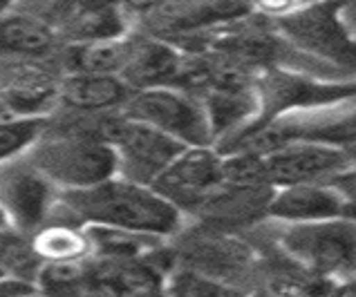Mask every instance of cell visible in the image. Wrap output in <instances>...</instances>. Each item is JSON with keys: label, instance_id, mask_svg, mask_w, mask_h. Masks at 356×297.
<instances>
[{"label": "cell", "instance_id": "obj_1", "mask_svg": "<svg viewBox=\"0 0 356 297\" xmlns=\"http://www.w3.org/2000/svg\"><path fill=\"white\" fill-rule=\"evenodd\" d=\"M63 206L76 219L99 228L124 230L146 237H164L179 228L181 212L150 186L126 179H110L95 188L70 190Z\"/></svg>", "mask_w": 356, "mask_h": 297}, {"label": "cell", "instance_id": "obj_2", "mask_svg": "<svg viewBox=\"0 0 356 297\" xmlns=\"http://www.w3.org/2000/svg\"><path fill=\"white\" fill-rule=\"evenodd\" d=\"M27 161L52 186H63L65 192L95 188L115 179L119 172L113 146L101 135L90 132H56L36 139Z\"/></svg>", "mask_w": 356, "mask_h": 297}, {"label": "cell", "instance_id": "obj_3", "mask_svg": "<svg viewBox=\"0 0 356 297\" xmlns=\"http://www.w3.org/2000/svg\"><path fill=\"white\" fill-rule=\"evenodd\" d=\"M278 244L293 264L325 284L356 280V219L348 214L316 223H284Z\"/></svg>", "mask_w": 356, "mask_h": 297}, {"label": "cell", "instance_id": "obj_4", "mask_svg": "<svg viewBox=\"0 0 356 297\" xmlns=\"http://www.w3.org/2000/svg\"><path fill=\"white\" fill-rule=\"evenodd\" d=\"M124 108L126 119L146 123L184 148H211L216 141L204 105L202 101L188 96V92L172 87L135 92Z\"/></svg>", "mask_w": 356, "mask_h": 297}, {"label": "cell", "instance_id": "obj_5", "mask_svg": "<svg viewBox=\"0 0 356 297\" xmlns=\"http://www.w3.org/2000/svg\"><path fill=\"white\" fill-rule=\"evenodd\" d=\"M101 137L113 146L117 155V175L139 186H152L161 172L186 150L159 130L126 117L108 121L101 130Z\"/></svg>", "mask_w": 356, "mask_h": 297}, {"label": "cell", "instance_id": "obj_6", "mask_svg": "<svg viewBox=\"0 0 356 297\" xmlns=\"http://www.w3.org/2000/svg\"><path fill=\"white\" fill-rule=\"evenodd\" d=\"M150 188L179 212H202L225 188V157L216 148H186Z\"/></svg>", "mask_w": 356, "mask_h": 297}, {"label": "cell", "instance_id": "obj_7", "mask_svg": "<svg viewBox=\"0 0 356 297\" xmlns=\"http://www.w3.org/2000/svg\"><path fill=\"white\" fill-rule=\"evenodd\" d=\"M339 5H314L280 18V29L293 45L325 63L356 71V40L337 16Z\"/></svg>", "mask_w": 356, "mask_h": 297}, {"label": "cell", "instance_id": "obj_8", "mask_svg": "<svg viewBox=\"0 0 356 297\" xmlns=\"http://www.w3.org/2000/svg\"><path fill=\"white\" fill-rule=\"evenodd\" d=\"M260 159L267 186L273 190L305 186V183H325L327 179L343 175L354 161L345 148L309 141L289 143Z\"/></svg>", "mask_w": 356, "mask_h": 297}, {"label": "cell", "instance_id": "obj_9", "mask_svg": "<svg viewBox=\"0 0 356 297\" xmlns=\"http://www.w3.org/2000/svg\"><path fill=\"white\" fill-rule=\"evenodd\" d=\"M52 203V183L25 161L0 163V208L18 228H36Z\"/></svg>", "mask_w": 356, "mask_h": 297}, {"label": "cell", "instance_id": "obj_10", "mask_svg": "<svg viewBox=\"0 0 356 297\" xmlns=\"http://www.w3.org/2000/svg\"><path fill=\"white\" fill-rule=\"evenodd\" d=\"M345 194L330 183H305L273 190L267 214L282 223H316L345 217Z\"/></svg>", "mask_w": 356, "mask_h": 297}, {"label": "cell", "instance_id": "obj_11", "mask_svg": "<svg viewBox=\"0 0 356 297\" xmlns=\"http://www.w3.org/2000/svg\"><path fill=\"white\" fill-rule=\"evenodd\" d=\"M92 269L99 297H166L161 273L144 260H101Z\"/></svg>", "mask_w": 356, "mask_h": 297}, {"label": "cell", "instance_id": "obj_12", "mask_svg": "<svg viewBox=\"0 0 356 297\" xmlns=\"http://www.w3.org/2000/svg\"><path fill=\"white\" fill-rule=\"evenodd\" d=\"M181 74L179 54L161 40L132 43L130 58L121 71V80L137 92L152 87H170V80Z\"/></svg>", "mask_w": 356, "mask_h": 297}, {"label": "cell", "instance_id": "obj_13", "mask_svg": "<svg viewBox=\"0 0 356 297\" xmlns=\"http://www.w3.org/2000/svg\"><path fill=\"white\" fill-rule=\"evenodd\" d=\"M58 85L43 69H18L0 83V101L16 119H34L32 114L47 108L58 96Z\"/></svg>", "mask_w": 356, "mask_h": 297}, {"label": "cell", "instance_id": "obj_14", "mask_svg": "<svg viewBox=\"0 0 356 297\" xmlns=\"http://www.w3.org/2000/svg\"><path fill=\"white\" fill-rule=\"evenodd\" d=\"M130 87L117 76L74 74L60 83L58 96L65 105L81 112H97L115 105H126Z\"/></svg>", "mask_w": 356, "mask_h": 297}, {"label": "cell", "instance_id": "obj_15", "mask_svg": "<svg viewBox=\"0 0 356 297\" xmlns=\"http://www.w3.org/2000/svg\"><path fill=\"white\" fill-rule=\"evenodd\" d=\"M58 25L79 45L119 38L124 32V20L110 5H63L58 7Z\"/></svg>", "mask_w": 356, "mask_h": 297}, {"label": "cell", "instance_id": "obj_16", "mask_svg": "<svg viewBox=\"0 0 356 297\" xmlns=\"http://www.w3.org/2000/svg\"><path fill=\"white\" fill-rule=\"evenodd\" d=\"M54 29L45 18L32 14L0 16V52L20 56L47 54L54 45Z\"/></svg>", "mask_w": 356, "mask_h": 297}, {"label": "cell", "instance_id": "obj_17", "mask_svg": "<svg viewBox=\"0 0 356 297\" xmlns=\"http://www.w3.org/2000/svg\"><path fill=\"white\" fill-rule=\"evenodd\" d=\"M244 12L247 9L238 5H164L152 7L150 25L161 34H181L195 29V25L222 18H236Z\"/></svg>", "mask_w": 356, "mask_h": 297}, {"label": "cell", "instance_id": "obj_18", "mask_svg": "<svg viewBox=\"0 0 356 297\" xmlns=\"http://www.w3.org/2000/svg\"><path fill=\"white\" fill-rule=\"evenodd\" d=\"M132 43L121 38L97 40V43L76 45L72 54V63L76 74H99V76H115L121 74L130 58Z\"/></svg>", "mask_w": 356, "mask_h": 297}, {"label": "cell", "instance_id": "obj_19", "mask_svg": "<svg viewBox=\"0 0 356 297\" xmlns=\"http://www.w3.org/2000/svg\"><path fill=\"white\" fill-rule=\"evenodd\" d=\"M32 248L38 257L52 262H76L92 248L88 235L70 226H52L36 232Z\"/></svg>", "mask_w": 356, "mask_h": 297}, {"label": "cell", "instance_id": "obj_20", "mask_svg": "<svg viewBox=\"0 0 356 297\" xmlns=\"http://www.w3.org/2000/svg\"><path fill=\"white\" fill-rule=\"evenodd\" d=\"M166 297H240L227 284L191 269L175 271L166 282Z\"/></svg>", "mask_w": 356, "mask_h": 297}, {"label": "cell", "instance_id": "obj_21", "mask_svg": "<svg viewBox=\"0 0 356 297\" xmlns=\"http://www.w3.org/2000/svg\"><path fill=\"white\" fill-rule=\"evenodd\" d=\"M38 135H40L38 119L0 121V163L12 161L18 152L32 148Z\"/></svg>", "mask_w": 356, "mask_h": 297}, {"label": "cell", "instance_id": "obj_22", "mask_svg": "<svg viewBox=\"0 0 356 297\" xmlns=\"http://www.w3.org/2000/svg\"><path fill=\"white\" fill-rule=\"evenodd\" d=\"M34 293V286L20 280H12V278H3L0 280V297H23Z\"/></svg>", "mask_w": 356, "mask_h": 297}, {"label": "cell", "instance_id": "obj_23", "mask_svg": "<svg viewBox=\"0 0 356 297\" xmlns=\"http://www.w3.org/2000/svg\"><path fill=\"white\" fill-rule=\"evenodd\" d=\"M332 297H356V280L337 286L334 293H332Z\"/></svg>", "mask_w": 356, "mask_h": 297}, {"label": "cell", "instance_id": "obj_24", "mask_svg": "<svg viewBox=\"0 0 356 297\" xmlns=\"http://www.w3.org/2000/svg\"><path fill=\"white\" fill-rule=\"evenodd\" d=\"M7 223H9L7 214H5V210H3V208H0V228H7Z\"/></svg>", "mask_w": 356, "mask_h": 297}, {"label": "cell", "instance_id": "obj_25", "mask_svg": "<svg viewBox=\"0 0 356 297\" xmlns=\"http://www.w3.org/2000/svg\"><path fill=\"white\" fill-rule=\"evenodd\" d=\"M23 297H45V295H36V293H29V295H23Z\"/></svg>", "mask_w": 356, "mask_h": 297}, {"label": "cell", "instance_id": "obj_26", "mask_svg": "<svg viewBox=\"0 0 356 297\" xmlns=\"http://www.w3.org/2000/svg\"><path fill=\"white\" fill-rule=\"evenodd\" d=\"M3 278H5V275H3V273H0V280H3Z\"/></svg>", "mask_w": 356, "mask_h": 297}]
</instances>
